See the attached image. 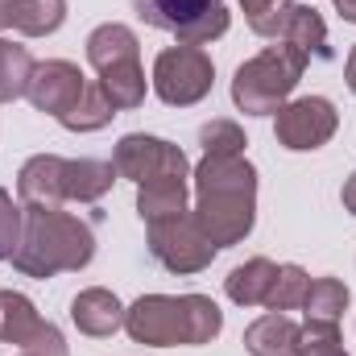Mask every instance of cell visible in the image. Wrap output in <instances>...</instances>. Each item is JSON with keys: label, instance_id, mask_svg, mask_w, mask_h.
<instances>
[{"label": "cell", "instance_id": "obj_1", "mask_svg": "<svg viewBox=\"0 0 356 356\" xmlns=\"http://www.w3.org/2000/svg\"><path fill=\"white\" fill-rule=\"evenodd\" d=\"M195 220L216 249L241 245L257 220V170L245 154H203L195 166Z\"/></svg>", "mask_w": 356, "mask_h": 356}, {"label": "cell", "instance_id": "obj_2", "mask_svg": "<svg viewBox=\"0 0 356 356\" xmlns=\"http://www.w3.org/2000/svg\"><path fill=\"white\" fill-rule=\"evenodd\" d=\"M124 332L149 348H195L224 332V311L207 294H141L133 307H124Z\"/></svg>", "mask_w": 356, "mask_h": 356}, {"label": "cell", "instance_id": "obj_3", "mask_svg": "<svg viewBox=\"0 0 356 356\" xmlns=\"http://www.w3.org/2000/svg\"><path fill=\"white\" fill-rule=\"evenodd\" d=\"M91 257H95L91 224L58 207H25V232L13 253V266L25 277H54L67 269H83Z\"/></svg>", "mask_w": 356, "mask_h": 356}, {"label": "cell", "instance_id": "obj_4", "mask_svg": "<svg viewBox=\"0 0 356 356\" xmlns=\"http://www.w3.org/2000/svg\"><path fill=\"white\" fill-rule=\"evenodd\" d=\"M302 71H307L302 54H294L290 46H269L257 58L236 67V75H232V104L241 112H249V116H269V112H277L290 99V91L298 88V79H302Z\"/></svg>", "mask_w": 356, "mask_h": 356}, {"label": "cell", "instance_id": "obj_5", "mask_svg": "<svg viewBox=\"0 0 356 356\" xmlns=\"http://www.w3.org/2000/svg\"><path fill=\"white\" fill-rule=\"evenodd\" d=\"M211 83H216V67L203 46H170L154 63V91L170 108L199 104L211 91Z\"/></svg>", "mask_w": 356, "mask_h": 356}, {"label": "cell", "instance_id": "obj_6", "mask_svg": "<svg viewBox=\"0 0 356 356\" xmlns=\"http://www.w3.org/2000/svg\"><path fill=\"white\" fill-rule=\"evenodd\" d=\"M149 257L170 273H199V269L211 266L216 245L199 228L195 211H178V216L149 224Z\"/></svg>", "mask_w": 356, "mask_h": 356}, {"label": "cell", "instance_id": "obj_7", "mask_svg": "<svg viewBox=\"0 0 356 356\" xmlns=\"http://www.w3.org/2000/svg\"><path fill=\"white\" fill-rule=\"evenodd\" d=\"M112 166L116 175L129 178V182H154V178H186L191 175V162L186 154L162 141V137H149V133H129L116 141V154H112Z\"/></svg>", "mask_w": 356, "mask_h": 356}, {"label": "cell", "instance_id": "obj_8", "mask_svg": "<svg viewBox=\"0 0 356 356\" xmlns=\"http://www.w3.org/2000/svg\"><path fill=\"white\" fill-rule=\"evenodd\" d=\"M273 116H277V124H273L277 145H286V149H294V154H307V149L327 145V141L336 137V129H340V116H336L332 99H323V95L290 99V104H282Z\"/></svg>", "mask_w": 356, "mask_h": 356}, {"label": "cell", "instance_id": "obj_9", "mask_svg": "<svg viewBox=\"0 0 356 356\" xmlns=\"http://www.w3.org/2000/svg\"><path fill=\"white\" fill-rule=\"evenodd\" d=\"M0 340L4 344H21L33 356H71L63 332L54 323H46L38 315V307L17 294V290H0Z\"/></svg>", "mask_w": 356, "mask_h": 356}, {"label": "cell", "instance_id": "obj_10", "mask_svg": "<svg viewBox=\"0 0 356 356\" xmlns=\"http://www.w3.org/2000/svg\"><path fill=\"white\" fill-rule=\"evenodd\" d=\"M83 91H88V79H83V71H79L75 63L50 58V63H38V67H33L25 95H29V104H33L38 112H50L54 120H63V116L79 104Z\"/></svg>", "mask_w": 356, "mask_h": 356}, {"label": "cell", "instance_id": "obj_11", "mask_svg": "<svg viewBox=\"0 0 356 356\" xmlns=\"http://www.w3.org/2000/svg\"><path fill=\"white\" fill-rule=\"evenodd\" d=\"M63 175H67V158L58 154H38L21 166L17 175V195L25 207H58L67 203V191H63Z\"/></svg>", "mask_w": 356, "mask_h": 356}, {"label": "cell", "instance_id": "obj_12", "mask_svg": "<svg viewBox=\"0 0 356 356\" xmlns=\"http://www.w3.org/2000/svg\"><path fill=\"white\" fill-rule=\"evenodd\" d=\"M71 319H75V327H79L83 336L104 340V336H112V332L124 327V307H120V298H116L112 290L91 286V290H79V294L71 298Z\"/></svg>", "mask_w": 356, "mask_h": 356}, {"label": "cell", "instance_id": "obj_13", "mask_svg": "<svg viewBox=\"0 0 356 356\" xmlns=\"http://www.w3.org/2000/svg\"><path fill=\"white\" fill-rule=\"evenodd\" d=\"M282 46H290V50L302 54L307 63H311V58H332L327 25H323V17H319L311 4H294V8H290L286 29H282Z\"/></svg>", "mask_w": 356, "mask_h": 356}, {"label": "cell", "instance_id": "obj_14", "mask_svg": "<svg viewBox=\"0 0 356 356\" xmlns=\"http://www.w3.org/2000/svg\"><path fill=\"white\" fill-rule=\"evenodd\" d=\"M99 91L108 95V104L116 112L141 108L145 104V71H141V58H124V63L104 67L99 71Z\"/></svg>", "mask_w": 356, "mask_h": 356}, {"label": "cell", "instance_id": "obj_15", "mask_svg": "<svg viewBox=\"0 0 356 356\" xmlns=\"http://www.w3.org/2000/svg\"><path fill=\"white\" fill-rule=\"evenodd\" d=\"M220 4H224V0H133L137 17H141L145 25H154V29H166V33L186 29L195 17H203V13H211V8H220Z\"/></svg>", "mask_w": 356, "mask_h": 356}, {"label": "cell", "instance_id": "obj_16", "mask_svg": "<svg viewBox=\"0 0 356 356\" xmlns=\"http://www.w3.org/2000/svg\"><path fill=\"white\" fill-rule=\"evenodd\" d=\"M124 58H141V46H137V33L120 21H108L99 29L88 33V63L95 71L112 67V63H124Z\"/></svg>", "mask_w": 356, "mask_h": 356}, {"label": "cell", "instance_id": "obj_17", "mask_svg": "<svg viewBox=\"0 0 356 356\" xmlns=\"http://www.w3.org/2000/svg\"><path fill=\"white\" fill-rule=\"evenodd\" d=\"M273 277H277V266L269 257H253V261H245V266H236L228 273L224 290L236 307H266Z\"/></svg>", "mask_w": 356, "mask_h": 356}, {"label": "cell", "instance_id": "obj_18", "mask_svg": "<svg viewBox=\"0 0 356 356\" xmlns=\"http://www.w3.org/2000/svg\"><path fill=\"white\" fill-rule=\"evenodd\" d=\"M116 166L112 162H95V158H79V162H67V175H63V191L67 199H79V203H95L112 191L116 182Z\"/></svg>", "mask_w": 356, "mask_h": 356}, {"label": "cell", "instance_id": "obj_19", "mask_svg": "<svg viewBox=\"0 0 356 356\" xmlns=\"http://www.w3.org/2000/svg\"><path fill=\"white\" fill-rule=\"evenodd\" d=\"M294 340H298V323H290L282 311H269L266 319L249 323V332H245L249 356H290Z\"/></svg>", "mask_w": 356, "mask_h": 356}, {"label": "cell", "instance_id": "obj_20", "mask_svg": "<svg viewBox=\"0 0 356 356\" xmlns=\"http://www.w3.org/2000/svg\"><path fill=\"white\" fill-rule=\"evenodd\" d=\"M186 211V178H154L137 186V216L145 224Z\"/></svg>", "mask_w": 356, "mask_h": 356}, {"label": "cell", "instance_id": "obj_21", "mask_svg": "<svg viewBox=\"0 0 356 356\" xmlns=\"http://www.w3.org/2000/svg\"><path fill=\"white\" fill-rule=\"evenodd\" d=\"M344 307H348V286L340 277H315L311 290H307V298H302L307 323H332L336 327L340 315H344Z\"/></svg>", "mask_w": 356, "mask_h": 356}, {"label": "cell", "instance_id": "obj_22", "mask_svg": "<svg viewBox=\"0 0 356 356\" xmlns=\"http://www.w3.org/2000/svg\"><path fill=\"white\" fill-rule=\"evenodd\" d=\"M67 21V0H13V29L25 38H46Z\"/></svg>", "mask_w": 356, "mask_h": 356}, {"label": "cell", "instance_id": "obj_23", "mask_svg": "<svg viewBox=\"0 0 356 356\" xmlns=\"http://www.w3.org/2000/svg\"><path fill=\"white\" fill-rule=\"evenodd\" d=\"M33 58L25 46H13V42H0V104H13L21 99L29 88V75H33Z\"/></svg>", "mask_w": 356, "mask_h": 356}, {"label": "cell", "instance_id": "obj_24", "mask_svg": "<svg viewBox=\"0 0 356 356\" xmlns=\"http://www.w3.org/2000/svg\"><path fill=\"white\" fill-rule=\"evenodd\" d=\"M112 116H116V108L108 104V95L99 91V83H88V91L79 95V104H75L58 124L71 129V133H95V129H104Z\"/></svg>", "mask_w": 356, "mask_h": 356}, {"label": "cell", "instance_id": "obj_25", "mask_svg": "<svg viewBox=\"0 0 356 356\" xmlns=\"http://www.w3.org/2000/svg\"><path fill=\"white\" fill-rule=\"evenodd\" d=\"M307 290H311V277H307V269L302 266H277V277H273V286H269V298L266 307L269 311H298L302 307V298H307Z\"/></svg>", "mask_w": 356, "mask_h": 356}, {"label": "cell", "instance_id": "obj_26", "mask_svg": "<svg viewBox=\"0 0 356 356\" xmlns=\"http://www.w3.org/2000/svg\"><path fill=\"white\" fill-rule=\"evenodd\" d=\"M241 8H245V21L257 38H282L294 0H241Z\"/></svg>", "mask_w": 356, "mask_h": 356}, {"label": "cell", "instance_id": "obj_27", "mask_svg": "<svg viewBox=\"0 0 356 356\" xmlns=\"http://www.w3.org/2000/svg\"><path fill=\"white\" fill-rule=\"evenodd\" d=\"M290 356H348V353H344L340 332L332 323H307V327H298V340H294Z\"/></svg>", "mask_w": 356, "mask_h": 356}, {"label": "cell", "instance_id": "obj_28", "mask_svg": "<svg viewBox=\"0 0 356 356\" xmlns=\"http://www.w3.org/2000/svg\"><path fill=\"white\" fill-rule=\"evenodd\" d=\"M199 145H203V154H224V158H232V154H245V133H241V124H232V120H211V124H203L199 129Z\"/></svg>", "mask_w": 356, "mask_h": 356}, {"label": "cell", "instance_id": "obj_29", "mask_svg": "<svg viewBox=\"0 0 356 356\" xmlns=\"http://www.w3.org/2000/svg\"><path fill=\"white\" fill-rule=\"evenodd\" d=\"M21 232H25V207L13 203V195L0 186V261H13Z\"/></svg>", "mask_w": 356, "mask_h": 356}, {"label": "cell", "instance_id": "obj_30", "mask_svg": "<svg viewBox=\"0 0 356 356\" xmlns=\"http://www.w3.org/2000/svg\"><path fill=\"white\" fill-rule=\"evenodd\" d=\"M228 33V8L220 4V8H211V13H203V17H195L186 29H178V46H207V42H216V38H224Z\"/></svg>", "mask_w": 356, "mask_h": 356}, {"label": "cell", "instance_id": "obj_31", "mask_svg": "<svg viewBox=\"0 0 356 356\" xmlns=\"http://www.w3.org/2000/svg\"><path fill=\"white\" fill-rule=\"evenodd\" d=\"M340 199H344V207H348V211L356 216V175L348 178V182H344V191H340Z\"/></svg>", "mask_w": 356, "mask_h": 356}, {"label": "cell", "instance_id": "obj_32", "mask_svg": "<svg viewBox=\"0 0 356 356\" xmlns=\"http://www.w3.org/2000/svg\"><path fill=\"white\" fill-rule=\"evenodd\" d=\"M336 8H340V17L344 21H356V0H332Z\"/></svg>", "mask_w": 356, "mask_h": 356}, {"label": "cell", "instance_id": "obj_33", "mask_svg": "<svg viewBox=\"0 0 356 356\" xmlns=\"http://www.w3.org/2000/svg\"><path fill=\"white\" fill-rule=\"evenodd\" d=\"M0 29H13V0H0Z\"/></svg>", "mask_w": 356, "mask_h": 356}, {"label": "cell", "instance_id": "obj_34", "mask_svg": "<svg viewBox=\"0 0 356 356\" xmlns=\"http://www.w3.org/2000/svg\"><path fill=\"white\" fill-rule=\"evenodd\" d=\"M344 75H348V88H353V95H356V46H353V54H348V67H344Z\"/></svg>", "mask_w": 356, "mask_h": 356}, {"label": "cell", "instance_id": "obj_35", "mask_svg": "<svg viewBox=\"0 0 356 356\" xmlns=\"http://www.w3.org/2000/svg\"><path fill=\"white\" fill-rule=\"evenodd\" d=\"M21 356H33V353H21Z\"/></svg>", "mask_w": 356, "mask_h": 356}]
</instances>
